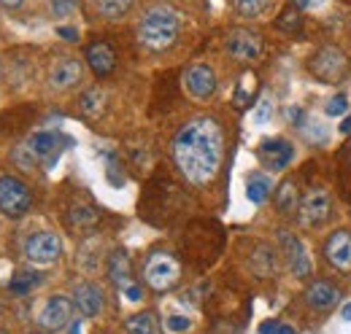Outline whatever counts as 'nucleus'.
<instances>
[{
	"label": "nucleus",
	"instance_id": "nucleus-1",
	"mask_svg": "<svg viewBox=\"0 0 351 334\" xmlns=\"http://www.w3.org/2000/svg\"><path fill=\"white\" fill-rule=\"evenodd\" d=\"M171 154L186 183L208 186L224 162V129L214 116H195L176 129Z\"/></svg>",
	"mask_w": 351,
	"mask_h": 334
},
{
	"label": "nucleus",
	"instance_id": "nucleus-2",
	"mask_svg": "<svg viewBox=\"0 0 351 334\" xmlns=\"http://www.w3.org/2000/svg\"><path fill=\"white\" fill-rule=\"evenodd\" d=\"M181 33V14L173 5L157 3L143 11L138 22V43L149 51H168Z\"/></svg>",
	"mask_w": 351,
	"mask_h": 334
},
{
	"label": "nucleus",
	"instance_id": "nucleus-3",
	"mask_svg": "<svg viewBox=\"0 0 351 334\" xmlns=\"http://www.w3.org/2000/svg\"><path fill=\"white\" fill-rule=\"evenodd\" d=\"M308 73L322 84H341L351 73V60L335 43H324L308 60Z\"/></svg>",
	"mask_w": 351,
	"mask_h": 334
},
{
	"label": "nucleus",
	"instance_id": "nucleus-4",
	"mask_svg": "<svg viewBox=\"0 0 351 334\" xmlns=\"http://www.w3.org/2000/svg\"><path fill=\"white\" fill-rule=\"evenodd\" d=\"M181 281V261L168 250H154L143 264V283L152 292H171Z\"/></svg>",
	"mask_w": 351,
	"mask_h": 334
},
{
	"label": "nucleus",
	"instance_id": "nucleus-5",
	"mask_svg": "<svg viewBox=\"0 0 351 334\" xmlns=\"http://www.w3.org/2000/svg\"><path fill=\"white\" fill-rule=\"evenodd\" d=\"M332 197L327 189H308L306 194L300 197V205H298V218L300 224L308 229H319L324 227L330 218H332Z\"/></svg>",
	"mask_w": 351,
	"mask_h": 334
},
{
	"label": "nucleus",
	"instance_id": "nucleus-6",
	"mask_svg": "<svg viewBox=\"0 0 351 334\" xmlns=\"http://www.w3.org/2000/svg\"><path fill=\"white\" fill-rule=\"evenodd\" d=\"M30 205H33L30 189L16 175L3 172L0 175V213L8 218H22L30 210Z\"/></svg>",
	"mask_w": 351,
	"mask_h": 334
},
{
	"label": "nucleus",
	"instance_id": "nucleus-7",
	"mask_svg": "<svg viewBox=\"0 0 351 334\" xmlns=\"http://www.w3.org/2000/svg\"><path fill=\"white\" fill-rule=\"evenodd\" d=\"M181 86H184V92H186L192 100H197V103L211 100L214 92H217V73H214V68L206 65V62H192V65L184 70V76H181Z\"/></svg>",
	"mask_w": 351,
	"mask_h": 334
},
{
	"label": "nucleus",
	"instance_id": "nucleus-8",
	"mask_svg": "<svg viewBox=\"0 0 351 334\" xmlns=\"http://www.w3.org/2000/svg\"><path fill=\"white\" fill-rule=\"evenodd\" d=\"M224 51L238 62H254L263 54V36L249 27H235L224 38Z\"/></svg>",
	"mask_w": 351,
	"mask_h": 334
},
{
	"label": "nucleus",
	"instance_id": "nucleus-9",
	"mask_svg": "<svg viewBox=\"0 0 351 334\" xmlns=\"http://www.w3.org/2000/svg\"><path fill=\"white\" fill-rule=\"evenodd\" d=\"M25 259L30 264H38V267H46V264H54L62 253V243L54 232H33L25 237Z\"/></svg>",
	"mask_w": 351,
	"mask_h": 334
},
{
	"label": "nucleus",
	"instance_id": "nucleus-10",
	"mask_svg": "<svg viewBox=\"0 0 351 334\" xmlns=\"http://www.w3.org/2000/svg\"><path fill=\"white\" fill-rule=\"evenodd\" d=\"M73 307H76L73 299H68L62 294L49 296L44 302V307H41V313H38V326L44 332H51V334L68 329V324L73 318Z\"/></svg>",
	"mask_w": 351,
	"mask_h": 334
},
{
	"label": "nucleus",
	"instance_id": "nucleus-11",
	"mask_svg": "<svg viewBox=\"0 0 351 334\" xmlns=\"http://www.w3.org/2000/svg\"><path fill=\"white\" fill-rule=\"evenodd\" d=\"M324 261L335 270L351 275V229H335L327 240H324Z\"/></svg>",
	"mask_w": 351,
	"mask_h": 334
},
{
	"label": "nucleus",
	"instance_id": "nucleus-12",
	"mask_svg": "<svg viewBox=\"0 0 351 334\" xmlns=\"http://www.w3.org/2000/svg\"><path fill=\"white\" fill-rule=\"evenodd\" d=\"M303 302L311 313H319V316H327L338 302H341V289L324 278L319 281H311L303 292Z\"/></svg>",
	"mask_w": 351,
	"mask_h": 334
},
{
	"label": "nucleus",
	"instance_id": "nucleus-13",
	"mask_svg": "<svg viewBox=\"0 0 351 334\" xmlns=\"http://www.w3.org/2000/svg\"><path fill=\"white\" fill-rule=\"evenodd\" d=\"M257 157H260V162L267 170L278 172V170L289 167V162L295 159V146L289 140H284V138H267L265 143H260Z\"/></svg>",
	"mask_w": 351,
	"mask_h": 334
},
{
	"label": "nucleus",
	"instance_id": "nucleus-14",
	"mask_svg": "<svg viewBox=\"0 0 351 334\" xmlns=\"http://www.w3.org/2000/svg\"><path fill=\"white\" fill-rule=\"evenodd\" d=\"M278 243H281V248H284V253H287V261H289L292 275L300 278V281L308 278V275H311V259H308L303 243H300L292 232H287V229L278 232Z\"/></svg>",
	"mask_w": 351,
	"mask_h": 334
},
{
	"label": "nucleus",
	"instance_id": "nucleus-15",
	"mask_svg": "<svg viewBox=\"0 0 351 334\" xmlns=\"http://www.w3.org/2000/svg\"><path fill=\"white\" fill-rule=\"evenodd\" d=\"M84 57H87V65L92 68V73L97 79H106L117 70V54L111 49V43L106 41H92L84 49Z\"/></svg>",
	"mask_w": 351,
	"mask_h": 334
},
{
	"label": "nucleus",
	"instance_id": "nucleus-16",
	"mask_svg": "<svg viewBox=\"0 0 351 334\" xmlns=\"http://www.w3.org/2000/svg\"><path fill=\"white\" fill-rule=\"evenodd\" d=\"M73 305H76V310L84 316V318H95V316H100L103 313V305H106V296L103 292L95 286V283H89V281H82V283H76L73 286Z\"/></svg>",
	"mask_w": 351,
	"mask_h": 334
},
{
	"label": "nucleus",
	"instance_id": "nucleus-17",
	"mask_svg": "<svg viewBox=\"0 0 351 334\" xmlns=\"http://www.w3.org/2000/svg\"><path fill=\"white\" fill-rule=\"evenodd\" d=\"M82 76H84L82 62L73 60V57H65V60H60V62L49 70V86L57 89V92H65V89H73L76 84L82 81Z\"/></svg>",
	"mask_w": 351,
	"mask_h": 334
},
{
	"label": "nucleus",
	"instance_id": "nucleus-18",
	"mask_svg": "<svg viewBox=\"0 0 351 334\" xmlns=\"http://www.w3.org/2000/svg\"><path fill=\"white\" fill-rule=\"evenodd\" d=\"M25 146H27V151L36 157V162H54V157H57V151H60V135L57 132H33L27 140H25Z\"/></svg>",
	"mask_w": 351,
	"mask_h": 334
},
{
	"label": "nucleus",
	"instance_id": "nucleus-19",
	"mask_svg": "<svg viewBox=\"0 0 351 334\" xmlns=\"http://www.w3.org/2000/svg\"><path fill=\"white\" fill-rule=\"evenodd\" d=\"M108 278H111V283H114L119 292H125V289L132 283L130 256H128L122 248H117L111 256H108Z\"/></svg>",
	"mask_w": 351,
	"mask_h": 334
},
{
	"label": "nucleus",
	"instance_id": "nucleus-20",
	"mask_svg": "<svg viewBox=\"0 0 351 334\" xmlns=\"http://www.w3.org/2000/svg\"><path fill=\"white\" fill-rule=\"evenodd\" d=\"M273 203H276V210H278L281 216H295V210L300 205V194H298V186H295L292 178L281 181V186H278L276 194H273Z\"/></svg>",
	"mask_w": 351,
	"mask_h": 334
},
{
	"label": "nucleus",
	"instance_id": "nucleus-21",
	"mask_svg": "<svg viewBox=\"0 0 351 334\" xmlns=\"http://www.w3.org/2000/svg\"><path fill=\"white\" fill-rule=\"evenodd\" d=\"M68 221H71L73 229L84 232V229H92V227L100 221V216H97V210L92 208L89 203H76V205L71 208V213H68Z\"/></svg>",
	"mask_w": 351,
	"mask_h": 334
},
{
	"label": "nucleus",
	"instance_id": "nucleus-22",
	"mask_svg": "<svg viewBox=\"0 0 351 334\" xmlns=\"http://www.w3.org/2000/svg\"><path fill=\"white\" fill-rule=\"evenodd\" d=\"M125 334H160L157 316L152 310H143V313L130 316L128 324H125Z\"/></svg>",
	"mask_w": 351,
	"mask_h": 334
},
{
	"label": "nucleus",
	"instance_id": "nucleus-23",
	"mask_svg": "<svg viewBox=\"0 0 351 334\" xmlns=\"http://www.w3.org/2000/svg\"><path fill=\"white\" fill-rule=\"evenodd\" d=\"M270 189H273V183H270V178L265 172H252L246 178V194H249V200L254 205H263L267 200V194H270Z\"/></svg>",
	"mask_w": 351,
	"mask_h": 334
},
{
	"label": "nucleus",
	"instance_id": "nucleus-24",
	"mask_svg": "<svg viewBox=\"0 0 351 334\" xmlns=\"http://www.w3.org/2000/svg\"><path fill=\"white\" fill-rule=\"evenodd\" d=\"M252 270L260 275V278H267L276 272V250L267 248V246H257V250L252 253Z\"/></svg>",
	"mask_w": 351,
	"mask_h": 334
},
{
	"label": "nucleus",
	"instance_id": "nucleus-25",
	"mask_svg": "<svg viewBox=\"0 0 351 334\" xmlns=\"http://www.w3.org/2000/svg\"><path fill=\"white\" fill-rule=\"evenodd\" d=\"M132 3L135 0H92V5H95V11L103 16V19H122L128 11L132 8Z\"/></svg>",
	"mask_w": 351,
	"mask_h": 334
},
{
	"label": "nucleus",
	"instance_id": "nucleus-26",
	"mask_svg": "<svg viewBox=\"0 0 351 334\" xmlns=\"http://www.w3.org/2000/svg\"><path fill=\"white\" fill-rule=\"evenodd\" d=\"M41 281H44V275L36 272V270H16L8 286H11V292L14 294H30Z\"/></svg>",
	"mask_w": 351,
	"mask_h": 334
},
{
	"label": "nucleus",
	"instance_id": "nucleus-27",
	"mask_svg": "<svg viewBox=\"0 0 351 334\" xmlns=\"http://www.w3.org/2000/svg\"><path fill=\"white\" fill-rule=\"evenodd\" d=\"M254 76L252 73H246L238 86H235V94H232V105L238 108V111H246L249 105H252V100H254V92H257V86H254Z\"/></svg>",
	"mask_w": 351,
	"mask_h": 334
},
{
	"label": "nucleus",
	"instance_id": "nucleus-28",
	"mask_svg": "<svg viewBox=\"0 0 351 334\" xmlns=\"http://www.w3.org/2000/svg\"><path fill=\"white\" fill-rule=\"evenodd\" d=\"M79 108L84 116H97L103 108H106V94L100 89H87L82 97H79Z\"/></svg>",
	"mask_w": 351,
	"mask_h": 334
},
{
	"label": "nucleus",
	"instance_id": "nucleus-29",
	"mask_svg": "<svg viewBox=\"0 0 351 334\" xmlns=\"http://www.w3.org/2000/svg\"><path fill=\"white\" fill-rule=\"evenodd\" d=\"M276 27H278V30H284V33H298V30L303 27L300 8L289 5L287 11H281V14H278V19H276Z\"/></svg>",
	"mask_w": 351,
	"mask_h": 334
},
{
	"label": "nucleus",
	"instance_id": "nucleus-30",
	"mask_svg": "<svg viewBox=\"0 0 351 334\" xmlns=\"http://www.w3.org/2000/svg\"><path fill=\"white\" fill-rule=\"evenodd\" d=\"M267 5H270V0H235V11L241 16H246V19L260 16Z\"/></svg>",
	"mask_w": 351,
	"mask_h": 334
},
{
	"label": "nucleus",
	"instance_id": "nucleus-31",
	"mask_svg": "<svg viewBox=\"0 0 351 334\" xmlns=\"http://www.w3.org/2000/svg\"><path fill=\"white\" fill-rule=\"evenodd\" d=\"M349 111V97L341 92V94H332L330 100H327V105H324V114L327 116H343Z\"/></svg>",
	"mask_w": 351,
	"mask_h": 334
},
{
	"label": "nucleus",
	"instance_id": "nucleus-32",
	"mask_svg": "<svg viewBox=\"0 0 351 334\" xmlns=\"http://www.w3.org/2000/svg\"><path fill=\"white\" fill-rule=\"evenodd\" d=\"M76 3L79 0H49V5H51V11H54V16H71L73 11H76Z\"/></svg>",
	"mask_w": 351,
	"mask_h": 334
},
{
	"label": "nucleus",
	"instance_id": "nucleus-33",
	"mask_svg": "<svg viewBox=\"0 0 351 334\" xmlns=\"http://www.w3.org/2000/svg\"><path fill=\"white\" fill-rule=\"evenodd\" d=\"M189 326H192V321H189L186 316H168V318H165V329H168V332H173V334L186 332Z\"/></svg>",
	"mask_w": 351,
	"mask_h": 334
},
{
	"label": "nucleus",
	"instance_id": "nucleus-34",
	"mask_svg": "<svg viewBox=\"0 0 351 334\" xmlns=\"http://www.w3.org/2000/svg\"><path fill=\"white\" fill-rule=\"evenodd\" d=\"M270 114H273V100L265 94L263 100H260V108H257V114H254V122H257V125H265V122L270 119Z\"/></svg>",
	"mask_w": 351,
	"mask_h": 334
},
{
	"label": "nucleus",
	"instance_id": "nucleus-35",
	"mask_svg": "<svg viewBox=\"0 0 351 334\" xmlns=\"http://www.w3.org/2000/svg\"><path fill=\"white\" fill-rule=\"evenodd\" d=\"M287 119H289V122H292V125H303V122H306V114H303V108H300V105H289V108H287Z\"/></svg>",
	"mask_w": 351,
	"mask_h": 334
},
{
	"label": "nucleus",
	"instance_id": "nucleus-36",
	"mask_svg": "<svg viewBox=\"0 0 351 334\" xmlns=\"http://www.w3.org/2000/svg\"><path fill=\"white\" fill-rule=\"evenodd\" d=\"M125 296H128V299H130V302H138V299H141V296H143V289H141V286H138V283H130V286H128V289H125Z\"/></svg>",
	"mask_w": 351,
	"mask_h": 334
},
{
	"label": "nucleus",
	"instance_id": "nucleus-37",
	"mask_svg": "<svg viewBox=\"0 0 351 334\" xmlns=\"http://www.w3.org/2000/svg\"><path fill=\"white\" fill-rule=\"evenodd\" d=\"M57 33H60L65 41H76V38H79V30H73V27H60Z\"/></svg>",
	"mask_w": 351,
	"mask_h": 334
},
{
	"label": "nucleus",
	"instance_id": "nucleus-38",
	"mask_svg": "<svg viewBox=\"0 0 351 334\" xmlns=\"http://www.w3.org/2000/svg\"><path fill=\"white\" fill-rule=\"evenodd\" d=\"M324 0H295V8H319Z\"/></svg>",
	"mask_w": 351,
	"mask_h": 334
},
{
	"label": "nucleus",
	"instance_id": "nucleus-39",
	"mask_svg": "<svg viewBox=\"0 0 351 334\" xmlns=\"http://www.w3.org/2000/svg\"><path fill=\"white\" fill-rule=\"evenodd\" d=\"M276 329H278V321H265L260 326V334H276Z\"/></svg>",
	"mask_w": 351,
	"mask_h": 334
},
{
	"label": "nucleus",
	"instance_id": "nucleus-40",
	"mask_svg": "<svg viewBox=\"0 0 351 334\" xmlns=\"http://www.w3.org/2000/svg\"><path fill=\"white\" fill-rule=\"evenodd\" d=\"M276 334H298V332H295V326H289V324H281V321H278V329H276Z\"/></svg>",
	"mask_w": 351,
	"mask_h": 334
},
{
	"label": "nucleus",
	"instance_id": "nucleus-41",
	"mask_svg": "<svg viewBox=\"0 0 351 334\" xmlns=\"http://www.w3.org/2000/svg\"><path fill=\"white\" fill-rule=\"evenodd\" d=\"M0 3H3L5 8H19V5L25 3V0H0Z\"/></svg>",
	"mask_w": 351,
	"mask_h": 334
},
{
	"label": "nucleus",
	"instance_id": "nucleus-42",
	"mask_svg": "<svg viewBox=\"0 0 351 334\" xmlns=\"http://www.w3.org/2000/svg\"><path fill=\"white\" fill-rule=\"evenodd\" d=\"M341 132H343V135H351V116L341 125Z\"/></svg>",
	"mask_w": 351,
	"mask_h": 334
},
{
	"label": "nucleus",
	"instance_id": "nucleus-43",
	"mask_svg": "<svg viewBox=\"0 0 351 334\" xmlns=\"http://www.w3.org/2000/svg\"><path fill=\"white\" fill-rule=\"evenodd\" d=\"M343 318H346V321H351V305H346V307H343Z\"/></svg>",
	"mask_w": 351,
	"mask_h": 334
},
{
	"label": "nucleus",
	"instance_id": "nucleus-44",
	"mask_svg": "<svg viewBox=\"0 0 351 334\" xmlns=\"http://www.w3.org/2000/svg\"><path fill=\"white\" fill-rule=\"evenodd\" d=\"M41 334H44V332H41Z\"/></svg>",
	"mask_w": 351,
	"mask_h": 334
}]
</instances>
